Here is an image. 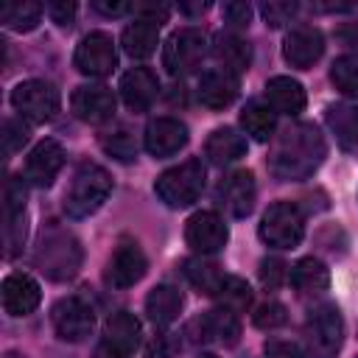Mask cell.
<instances>
[{
    "mask_svg": "<svg viewBox=\"0 0 358 358\" xmlns=\"http://www.w3.org/2000/svg\"><path fill=\"white\" fill-rule=\"evenodd\" d=\"M171 352H173V347H168V336L165 333H159L148 347V358H171Z\"/></svg>",
    "mask_w": 358,
    "mask_h": 358,
    "instance_id": "f6af8a7d",
    "label": "cell"
},
{
    "mask_svg": "<svg viewBox=\"0 0 358 358\" xmlns=\"http://www.w3.org/2000/svg\"><path fill=\"white\" fill-rule=\"evenodd\" d=\"M282 280H285V263L277 260V257H266L260 263V282L274 291V288L282 285Z\"/></svg>",
    "mask_w": 358,
    "mask_h": 358,
    "instance_id": "ab89813d",
    "label": "cell"
},
{
    "mask_svg": "<svg viewBox=\"0 0 358 358\" xmlns=\"http://www.w3.org/2000/svg\"><path fill=\"white\" fill-rule=\"evenodd\" d=\"M257 235L271 249H294L305 238V218H302V213H299L296 204L277 201V204H271L263 213L260 227H257Z\"/></svg>",
    "mask_w": 358,
    "mask_h": 358,
    "instance_id": "5b68a950",
    "label": "cell"
},
{
    "mask_svg": "<svg viewBox=\"0 0 358 358\" xmlns=\"http://www.w3.org/2000/svg\"><path fill=\"white\" fill-rule=\"evenodd\" d=\"M50 319L62 341H84L95 327V308L90 305V299L70 294L53 305Z\"/></svg>",
    "mask_w": 358,
    "mask_h": 358,
    "instance_id": "30bf717a",
    "label": "cell"
},
{
    "mask_svg": "<svg viewBox=\"0 0 358 358\" xmlns=\"http://www.w3.org/2000/svg\"><path fill=\"white\" fill-rule=\"evenodd\" d=\"M11 106L28 123H48V120L56 117V112L62 106V98H59V90L50 81L31 78V81H20L11 90Z\"/></svg>",
    "mask_w": 358,
    "mask_h": 358,
    "instance_id": "52a82bcc",
    "label": "cell"
},
{
    "mask_svg": "<svg viewBox=\"0 0 358 358\" xmlns=\"http://www.w3.org/2000/svg\"><path fill=\"white\" fill-rule=\"evenodd\" d=\"M140 14H143L145 22L159 25V22H165V17H168V6H140Z\"/></svg>",
    "mask_w": 358,
    "mask_h": 358,
    "instance_id": "bcb514c9",
    "label": "cell"
},
{
    "mask_svg": "<svg viewBox=\"0 0 358 358\" xmlns=\"http://www.w3.org/2000/svg\"><path fill=\"white\" fill-rule=\"evenodd\" d=\"M42 20V6L39 3H3L0 6V22L11 31H31Z\"/></svg>",
    "mask_w": 358,
    "mask_h": 358,
    "instance_id": "d6a6232c",
    "label": "cell"
},
{
    "mask_svg": "<svg viewBox=\"0 0 358 358\" xmlns=\"http://www.w3.org/2000/svg\"><path fill=\"white\" fill-rule=\"evenodd\" d=\"M62 165H64V148L56 140H42L34 145V151L25 159V179L36 187H48L53 185Z\"/></svg>",
    "mask_w": 358,
    "mask_h": 358,
    "instance_id": "44dd1931",
    "label": "cell"
},
{
    "mask_svg": "<svg viewBox=\"0 0 358 358\" xmlns=\"http://www.w3.org/2000/svg\"><path fill=\"white\" fill-rule=\"evenodd\" d=\"M148 271V260L137 241H120L106 263V282L112 288H131Z\"/></svg>",
    "mask_w": 358,
    "mask_h": 358,
    "instance_id": "5bb4252c",
    "label": "cell"
},
{
    "mask_svg": "<svg viewBox=\"0 0 358 358\" xmlns=\"http://www.w3.org/2000/svg\"><path fill=\"white\" fill-rule=\"evenodd\" d=\"M227 238H229V229H227V224H224V218L218 213L201 210V213H193L187 218L185 241L199 255H215V252H221L227 246Z\"/></svg>",
    "mask_w": 358,
    "mask_h": 358,
    "instance_id": "4fadbf2b",
    "label": "cell"
},
{
    "mask_svg": "<svg viewBox=\"0 0 358 358\" xmlns=\"http://www.w3.org/2000/svg\"><path fill=\"white\" fill-rule=\"evenodd\" d=\"M187 333H196L193 338L196 341H204V344H224V347H232L238 344L241 338V322L235 316V310L229 308H215V310H207L201 313L199 319L190 322Z\"/></svg>",
    "mask_w": 358,
    "mask_h": 358,
    "instance_id": "9a60e30c",
    "label": "cell"
},
{
    "mask_svg": "<svg viewBox=\"0 0 358 358\" xmlns=\"http://www.w3.org/2000/svg\"><path fill=\"white\" fill-rule=\"evenodd\" d=\"M255 176L252 171H232L221 185H218V201L232 218H246L255 207Z\"/></svg>",
    "mask_w": 358,
    "mask_h": 358,
    "instance_id": "d6986e66",
    "label": "cell"
},
{
    "mask_svg": "<svg viewBox=\"0 0 358 358\" xmlns=\"http://www.w3.org/2000/svg\"><path fill=\"white\" fill-rule=\"evenodd\" d=\"M159 92V81L148 67H134L120 78V98L131 112H145Z\"/></svg>",
    "mask_w": 358,
    "mask_h": 358,
    "instance_id": "603a6c76",
    "label": "cell"
},
{
    "mask_svg": "<svg viewBox=\"0 0 358 358\" xmlns=\"http://www.w3.org/2000/svg\"><path fill=\"white\" fill-rule=\"evenodd\" d=\"M0 291H3V308L8 316H28L31 310H36V305L42 299L39 282L25 271H11L3 280Z\"/></svg>",
    "mask_w": 358,
    "mask_h": 358,
    "instance_id": "ffe728a7",
    "label": "cell"
},
{
    "mask_svg": "<svg viewBox=\"0 0 358 358\" xmlns=\"http://www.w3.org/2000/svg\"><path fill=\"white\" fill-rule=\"evenodd\" d=\"M215 299H221L224 308H229V310H243L252 302V288L246 285V280L227 274V280H224V285H221V291H218Z\"/></svg>",
    "mask_w": 358,
    "mask_h": 358,
    "instance_id": "d590c367",
    "label": "cell"
},
{
    "mask_svg": "<svg viewBox=\"0 0 358 358\" xmlns=\"http://www.w3.org/2000/svg\"><path fill=\"white\" fill-rule=\"evenodd\" d=\"M81 257H84L81 243L76 241L73 232H67L56 221L42 227L39 241H36V252H34V263H36V268H42L45 277H50V280L76 277V271L81 268Z\"/></svg>",
    "mask_w": 358,
    "mask_h": 358,
    "instance_id": "7a4b0ae2",
    "label": "cell"
},
{
    "mask_svg": "<svg viewBox=\"0 0 358 358\" xmlns=\"http://www.w3.org/2000/svg\"><path fill=\"white\" fill-rule=\"evenodd\" d=\"M324 53V36L313 25H294L282 39V56L291 67L308 70Z\"/></svg>",
    "mask_w": 358,
    "mask_h": 358,
    "instance_id": "2e32d148",
    "label": "cell"
},
{
    "mask_svg": "<svg viewBox=\"0 0 358 358\" xmlns=\"http://www.w3.org/2000/svg\"><path fill=\"white\" fill-rule=\"evenodd\" d=\"M238 90H241L238 76H232V73L224 70V67H213V70L201 73L199 87H196L199 101H201L204 106H210V109H224V106H229V103L238 98Z\"/></svg>",
    "mask_w": 358,
    "mask_h": 358,
    "instance_id": "7402d4cb",
    "label": "cell"
},
{
    "mask_svg": "<svg viewBox=\"0 0 358 358\" xmlns=\"http://www.w3.org/2000/svg\"><path fill=\"white\" fill-rule=\"evenodd\" d=\"M199 358H218V355H213V352H201Z\"/></svg>",
    "mask_w": 358,
    "mask_h": 358,
    "instance_id": "681fc988",
    "label": "cell"
},
{
    "mask_svg": "<svg viewBox=\"0 0 358 358\" xmlns=\"http://www.w3.org/2000/svg\"><path fill=\"white\" fill-rule=\"evenodd\" d=\"M112 193V179L106 168L98 162H81L70 179V187L64 190V213L70 218H87L92 215Z\"/></svg>",
    "mask_w": 358,
    "mask_h": 358,
    "instance_id": "3957f363",
    "label": "cell"
},
{
    "mask_svg": "<svg viewBox=\"0 0 358 358\" xmlns=\"http://www.w3.org/2000/svg\"><path fill=\"white\" fill-rule=\"evenodd\" d=\"M327 145L322 131L313 123H294L288 126L271 145L268 168L277 179L296 182L313 176V171L324 162Z\"/></svg>",
    "mask_w": 358,
    "mask_h": 358,
    "instance_id": "6da1fadb",
    "label": "cell"
},
{
    "mask_svg": "<svg viewBox=\"0 0 358 358\" xmlns=\"http://www.w3.org/2000/svg\"><path fill=\"white\" fill-rule=\"evenodd\" d=\"M48 14H50V20H53L56 25L67 28V25H73V20H76V3H64V0L48 3Z\"/></svg>",
    "mask_w": 358,
    "mask_h": 358,
    "instance_id": "b9f144b4",
    "label": "cell"
},
{
    "mask_svg": "<svg viewBox=\"0 0 358 358\" xmlns=\"http://www.w3.org/2000/svg\"><path fill=\"white\" fill-rule=\"evenodd\" d=\"M73 62H76L78 73H84V76H92V78L109 76L117 64V50H115L112 36L106 31H90L78 42Z\"/></svg>",
    "mask_w": 358,
    "mask_h": 358,
    "instance_id": "7c38bea8",
    "label": "cell"
},
{
    "mask_svg": "<svg viewBox=\"0 0 358 358\" xmlns=\"http://www.w3.org/2000/svg\"><path fill=\"white\" fill-rule=\"evenodd\" d=\"M182 310V291L173 285H157L145 296V313L157 327H168Z\"/></svg>",
    "mask_w": 358,
    "mask_h": 358,
    "instance_id": "83f0119b",
    "label": "cell"
},
{
    "mask_svg": "<svg viewBox=\"0 0 358 358\" xmlns=\"http://www.w3.org/2000/svg\"><path fill=\"white\" fill-rule=\"evenodd\" d=\"M344 45H350V48H358V22H350V25H344L338 34H336Z\"/></svg>",
    "mask_w": 358,
    "mask_h": 358,
    "instance_id": "7dc6e473",
    "label": "cell"
},
{
    "mask_svg": "<svg viewBox=\"0 0 358 358\" xmlns=\"http://www.w3.org/2000/svg\"><path fill=\"white\" fill-rule=\"evenodd\" d=\"M330 81L336 84L338 92L358 98V56H338L330 67Z\"/></svg>",
    "mask_w": 358,
    "mask_h": 358,
    "instance_id": "836d02e7",
    "label": "cell"
},
{
    "mask_svg": "<svg viewBox=\"0 0 358 358\" xmlns=\"http://www.w3.org/2000/svg\"><path fill=\"white\" fill-rule=\"evenodd\" d=\"M291 285L302 294V296H316V294H324L330 288V271L322 260L316 257H302L291 266Z\"/></svg>",
    "mask_w": 358,
    "mask_h": 358,
    "instance_id": "4316f807",
    "label": "cell"
},
{
    "mask_svg": "<svg viewBox=\"0 0 358 358\" xmlns=\"http://www.w3.org/2000/svg\"><path fill=\"white\" fill-rule=\"evenodd\" d=\"M182 271H185V277H187L201 294H207V296H218V291H221V285H224V280H227V274H224L215 263L201 260V257L185 260V263H182Z\"/></svg>",
    "mask_w": 358,
    "mask_h": 358,
    "instance_id": "1f68e13d",
    "label": "cell"
},
{
    "mask_svg": "<svg viewBox=\"0 0 358 358\" xmlns=\"http://www.w3.org/2000/svg\"><path fill=\"white\" fill-rule=\"evenodd\" d=\"M241 126L246 134H252L257 143H266L271 134H274V126H277V112L263 103V101H249L241 112Z\"/></svg>",
    "mask_w": 358,
    "mask_h": 358,
    "instance_id": "4dcf8cb0",
    "label": "cell"
},
{
    "mask_svg": "<svg viewBox=\"0 0 358 358\" xmlns=\"http://www.w3.org/2000/svg\"><path fill=\"white\" fill-rule=\"evenodd\" d=\"M204 154L213 165H232L246 154V137L229 126L215 129L204 143Z\"/></svg>",
    "mask_w": 358,
    "mask_h": 358,
    "instance_id": "484cf974",
    "label": "cell"
},
{
    "mask_svg": "<svg viewBox=\"0 0 358 358\" xmlns=\"http://www.w3.org/2000/svg\"><path fill=\"white\" fill-rule=\"evenodd\" d=\"M213 56L218 59V64L224 67V70H229L232 76H241V73H246L249 70V64H252V48H249V42L246 39H241L238 34H218L215 36V45H213Z\"/></svg>",
    "mask_w": 358,
    "mask_h": 358,
    "instance_id": "d4e9b609",
    "label": "cell"
},
{
    "mask_svg": "<svg viewBox=\"0 0 358 358\" xmlns=\"http://www.w3.org/2000/svg\"><path fill=\"white\" fill-rule=\"evenodd\" d=\"M266 101L274 112H282V115H299L308 103L305 98V90L296 78L291 76H274L266 81Z\"/></svg>",
    "mask_w": 358,
    "mask_h": 358,
    "instance_id": "cb8c5ba5",
    "label": "cell"
},
{
    "mask_svg": "<svg viewBox=\"0 0 358 358\" xmlns=\"http://www.w3.org/2000/svg\"><path fill=\"white\" fill-rule=\"evenodd\" d=\"M204 56H207V34L201 28L173 31L162 48V64L171 76H185L196 70Z\"/></svg>",
    "mask_w": 358,
    "mask_h": 358,
    "instance_id": "ba28073f",
    "label": "cell"
},
{
    "mask_svg": "<svg viewBox=\"0 0 358 358\" xmlns=\"http://www.w3.org/2000/svg\"><path fill=\"white\" fill-rule=\"evenodd\" d=\"M120 42H123V50L131 59H148L157 50V45H159V25L145 22V20H137L131 25H126Z\"/></svg>",
    "mask_w": 358,
    "mask_h": 358,
    "instance_id": "f546056e",
    "label": "cell"
},
{
    "mask_svg": "<svg viewBox=\"0 0 358 358\" xmlns=\"http://www.w3.org/2000/svg\"><path fill=\"white\" fill-rule=\"evenodd\" d=\"M101 145H103V151H106V154L117 157L120 162H131V159L137 157V143H134V137H131V131H129V129L106 131V134L101 137Z\"/></svg>",
    "mask_w": 358,
    "mask_h": 358,
    "instance_id": "e575fe53",
    "label": "cell"
},
{
    "mask_svg": "<svg viewBox=\"0 0 358 358\" xmlns=\"http://www.w3.org/2000/svg\"><path fill=\"white\" fill-rule=\"evenodd\" d=\"M95 6V11H101V14H106V17H120V14H126V11H131V6L129 3H120V0H95L92 3Z\"/></svg>",
    "mask_w": 358,
    "mask_h": 358,
    "instance_id": "ee69618b",
    "label": "cell"
},
{
    "mask_svg": "<svg viewBox=\"0 0 358 358\" xmlns=\"http://www.w3.org/2000/svg\"><path fill=\"white\" fill-rule=\"evenodd\" d=\"M25 243V182L8 176L3 190V246L6 257H17Z\"/></svg>",
    "mask_w": 358,
    "mask_h": 358,
    "instance_id": "8fae6325",
    "label": "cell"
},
{
    "mask_svg": "<svg viewBox=\"0 0 358 358\" xmlns=\"http://www.w3.org/2000/svg\"><path fill=\"white\" fill-rule=\"evenodd\" d=\"M3 358H25V355H17V352H6Z\"/></svg>",
    "mask_w": 358,
    "mask_h": 358,
    "instance_id": "c3c4849f",
    "label": "cell"
},
{
    "mask_svg": "<svg viewBox=\"0 0 358 358\" xmlns=\"http://www.w3.org/2000/svg\"><path fill=\"white\" fill-rule=\"evenodd\" d=\"M25 143H28V126H25L22 120L6 117V120H3V151H6V157L17 154Z\"/></svg>",
    "mask_w": 358,
    "mask_h": 358,
    "instance_id": "74e56055",
    "label": "cell"
},
{
    "mask_svg": "<svg viewBox=\"0 0 358 358\" xmlns=\"http://www.w3.org/2000/svg\"><path fill=\"white\" fill-rule=\"evenodd\" d=\"M285 319H288L285 305H282V302H274V299H268V302L257 305V310H255V316H252L255 327H260V330L282 327V324H285Z\"/></svg>",
    "mask_w": 358,
    "mask_h": 358,
    "instance_id": "8d00e7d4",
    "label": "cell"
},
{
    "mask_svg": "<svg viewBox=\"0 0 358 358\" xmlns=\"http://www.w3.org/2000/svg\"><path fill=\"white\" fill-rule=\"evenodd\" d=\"M140 319L129 310H117L103 322V333L95 350V358H131L140 347Z\"/></svg>",
    "mask_w": 358,
    "mask_h": 358,
    "instance_id": "9c48e42d",
    "label": "cell"
},
{
    "mask_svg": "<svg viewBox=\"0 0 358 358\" xmlns=\"http://www.w3.org/2000/svg\"><path fill=\"white\" fill-rule=\"evenodd\" d=\"M70 106H73V115L84 123H106L115 115V95L103 84H84V87H76Z\"/></svg>",
    "mask_w": 358,
    "mask_h": 358,
    "instance_id": "e0dca14e",
    "label": "cell"
},
{
    "mask_svg": "<svg viewBox=\"0 0 358 358\" xmlns=\"http://www.w3.org/2000/svg\"><path fill=\"white\" fill-rule=\"evenodd\" d=\"M296 8H299L296 3H263V6H260V14H263L266 25L280 28V25H285V22L294 20Z\"/></svg>",
    "mask_w": 358,
    "mask_h": 358,
    "instance_id": "f35d334b",
    "label": "cell"
},
{
    "mask_svg": "<svg viewBox=\"0 0 358 358\" xmlns=\"http://www.w3.org/2000/svg\"><path fill=\"white\" fill-rule=\"evenodd\" d=\"M201 190H204V165L196 157L162 171L157 176V182H154V193L171 210L190 207L201 196Z\"/></svg>",
    "mask_w": 358,
    "mask_h": 358,
    "instance_id": "277c9868",
    "label": "cell"
},
{
    "mask_svg": "<svg viewBox=\"0 0 358 358\" xmlns=\"http://www.w3.org/2000/svg\"><path fill=\"white\" fill-rule=\"evenodd\" d=\"M143 145L151 157L162 159V157H173L179 148L187 145V126L176 117H154L145 126L143 134Z\"/></svg>",
    "mask_w": 358,
    "mask_h": 358,
    "instance_id": "ac0fdd59",
    "label": "cell"
},
{
    "mask_svg": "<svg viewBox=\"0 0 358 358\" xmlns=\"http://www.w3.org/2000/svg\"><path fill=\"white\" fill-rule=\"evenodd\" d=\"M305 341L310 358H336L344 344V319L336 305L316 308L305 322Z\"/></svg>",
    "mask_w": 358,
    "mask_h": 358,
    "instance_id": "8992f818",
    "label": "cell"
},
{
    "mask_svg": "<svg viewBox=\"0 0 358 358\" xmlns=\"http://www.w3.org/2000/svg\"><path fill=\"white\" fill-rule=\"evenodd\" d=\"M324 120H327V126L336 134L341 148L352 151L358 145V106H352V103H333V106H327Z\"/></svg>",
    "mask_w": 358,
    "mask_h": 358,
    "instance_id": "f1b7e54d",
    "label": "cell"
},
{
    "mask_svg": "<svg viewBox=\"0 0 358 358\" xmlns=\"http://www.w3.org/2000/svg\"><path fill=\"white\" fill-rule=\"evenodd\" d=\"M263 358H302V352L291 341H268L263 347Z\"/></svg>",
    "mask_w": 358,
    "mask_h": 358,
    "instance_id": "7bdbcfd3",
    "label": "cell"
},
{
    "mask_svg": "<svg viewBox=\"0 0 358 358\" xmlns=\"http://www.w3.org/2000/svg\"><path fill=\"white\" fill-rule=\"evenodd\" d=\"M221 14L232 28H246L252 20V6L249 3H224Z\"/></svg>",
    "mask_w": 358,
    "mask_h": 358,
    "instance_id": "60d3db41",
    "label": "cell"
}]
</instances>
